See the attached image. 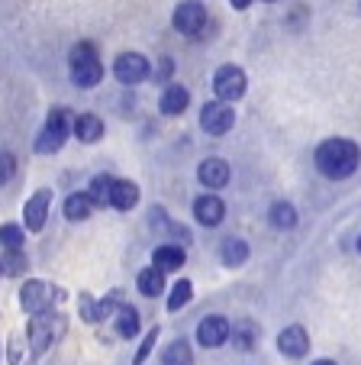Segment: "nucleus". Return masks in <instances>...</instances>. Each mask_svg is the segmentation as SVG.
<instances>
[{
  "label": "nucleus",
  "instance_id": "f257e3e1",
  "mask_svg": "<svg viewBox=\"0 0 361 365\" xmlns=\"http://www.w3.org/2000/svg\"><path fill=\"white\" fill-rule=\"evenodd\" d=\"M358 162H361V152L352 139H326L316 149V168L326 178H348V175H355Z\"/></svg>",
  "mask_w": 361,
  "mask_h": 365
},
{
  "label": "nucleus",
  "instance_id": "f03ea898",
  "mask_svg": "<svg viewBox=\"0 0 361 365\" xmlns=\"http://www.w3.org/2000/svg\"><path fill=\"white\" fill-rule=\"evenodd\" d=\"M68 71H71V81H75L78 88H97V84H100L103 65H100V58H97L90 42H81V46L71 48Z\"/></svg>",
  "mask_w": 361,
  "mask_h": 365
},
{
  "label": "nucleus",
  "instance_id": "7ed1b4c3",
  "mask_svg": "<svg viewBox=\"0 0 361 365\" xmlns=\"http://www.w3.org/2000/svg\"><path fill=\"white\" fill-rule=\"evenodd\" d=\"M71 123H75V120H68L65 107H55V110L48 113L46 126H42L39 139H36V152H39V155H52V152H58L65 145V139H68Z\"/></svg>",
  "mask_w": 361,
  "mask_h": 365
},
{
  "label": "nucleus",
  "instance_id": "20e7f679",
  "mask_svg": "<svg viewBox=\"0 0 361 365\" xmlns=\"http://www.w3.org/2000/svg\"><path fill=\"white\" fill-rule=\"evenodd\" d=\"M213 91H216V97L223 103L239 101V97L246 94V71L239 68V65H223V68H216V75H213Z\"/></svg>",
  "mask_w": 361,
  "mask_h": 365
},
{
  "label": "nucleus",
  "instance_id": "39448f33",
  "mask_svg": "<svg viewBox=\"0 0 361 365\" xmlns=\"http://www.w3.org/2000/svg\"><path fill=\"white\" fill-rule=\"evenodd\" d=\"M171 23H174L177 33H184V36H200L206 26V10L200 0H184V4H177L174 7V16H171Z\"/></svg>",
  "mask_w": 361,
  "mask_h": 365
},
{
  "label": "nucleus",
  "instance_id": "423d86ee",
  "mask_svg": "<svg viewBox=\"0 0 361 365\" xmlns=\"http://www.w3.org/2000/svg\"><path fill=\"white\" fill-rule=\"evenodd\" d=\"M232 123H236V113H232L229 103H223V101L204 103V110H200V126H204L210 136H223V133H229Z\"/></svg>",
  "mask_w": 361,
  "mask_h": 365
},
{
  "label": "nucleus",
  "instance_id": "0eeeda50",
  "mask_svg": "<svg viewBox=\"0 0 361 365\" xmlns=\"http://www.w3.org/2000/svg\"><path fill=\"white\" fill-rule=\"evenodd\" d=\"M113 75L120 84H139L149 78V58L139 56V52H123V56L113 62Z\"/></svg>",
  "mask_w": 361,
  "mask_h": 365
},
{
  "label": "nucleus",
  "instance_id": "6e6552de",
  "mask_svg": "<svg viewBox=\"0 0 361 365\" xmlns=\"http://www.w3.org/2000/svg\"><path fill=\"white\" fill-rule=\"evenodd\" d=\"M229 336H232V327H229V320L219 317V314L204 317L200 327H197V343L204 346V349H219Z\"/></svg>",
  "mask_w": 361,
  "mask_h": 365
},
{
  "label": "nucleus",
  "instance_id": "1a4fd4ad",
  "mask_svg": "<svg viewBox=\"0 0 361 365\" xmlns=\"http://www.w3.org/2000/svg\"><path fill=\"white\" fill-rule=\"evenodd\" d=\"M48 207H52V191H48V187H39V191L26 200V207H23V220H26L29 233H39V230L46 227Z\"/></svg>",
  "mask_w": 361,
  "mask_h": 365
},
{
  "label": "nucleus",
  "instance_id": "9d476101",
  "mask_svg": "<svg viewBox=\"0 0 361 365\" xmlns=\"http://www.w3.org/2000/svg\"><path fill=\"white\" fill-rule=\"evenodd\" d=\"M20 304H23V310H29V314H46L48 310V304H52V288H48L46 282H26L23 284V291H20Z\"/></svg>",
  "mask_w": 361,
  "mask_h": 365
},
{
  "label": "nucleus",
  "instance_id": "9b49d317",
  "mask_svg": "<svg viewBox=\"0 0 361 365\" xmlns=\"http://www.w3.org/2000/svg\"><path fill=\"white\" fill-rule=\"evenodd\" d=\"M278 349L291 359H303L310 352V336L303 327H284L278 336Z\"/></svg>",
  "mask_w": 361,
  "mask_h": 365
},
{
  "label": "nucleus",
  "instance_id": "f8f14e48",
  "mask_svg": "<svg viewBox=\"0 0 361 365\" xmlns=\"http://www.w3.org/2000/svg\"><path fill=\"white\" fill-rule=\"evenodd\" d=\"M194 217H197V223H204V227H219L226 217V204L216 194H204V197L194 200Z\"/></svg>",
  "mask_w": 361,
  "mask_h": 365
},
{
  "label": "nucleus",
  "instance_id": "ddd939ff",
  "mask_svg": "<svg viewBox=\"0 0 361 365\" xmlns=\"http://www.w3.org/2000/svg\"><path fill=\"white\" fill-rule=\"evenodd\" d=\"M187 103H191V91H187L184 84H168V88L162 91L158 110H162L164 117H177V113L187 110Z\"/></svg>",
  "mask_w": 361,
  "mask_h": 365
},
{
  "label": "nucleus",
  "instance_id": "4468645a",
  "mask_svg": "<svg viewBox=\"0 0 361 365\" xmlns=\"http://www.w3.org/2000/svg\"><path fill=\"white\" fill-rule=\"evenodd\" d=\"M197 178H200V185L204 187H226L229 185V165H226L223 159H204L200 162V168H197Z\"/></svg>",
  "mask_w": 361,
  "mask_h": 365
},
{
  "label": "nucleus",
  "instance_id": "2eb2a0df",
  "mask_svg": "<svg viewBox=\"0 0 361 365\" xmlns=\"http://www.w3.org/2000/svg\"><path fill=\"white\" fill-rule=\"evenodd\" d=\"M71 133H75L81 143H97V139H103V120L94 117V113H81V117H75V123H71Z\"/></svg>",
  "mask_w": 361,
  "mask_h": 365
},
{
  "label": "nucleus",
  "instance_id": "dca6fc26",
  "mask_svg": "<svg viewBox=\"0 0 361 365\" xmlns=\"http://www.w3.org/2000/svg\"><path fill=\"white\" fill-rule=\"evenodd\" d=\"M136 204H139V185H132V181H113L110 207H116V210H132Z\"/></svg>",
  "mask_w": 361,
  "mask_h": 365
},
{
  "label": "nucleus",
  "instance_id": "f3484780",
  "mask_svg": "<svg viewBox=\"0 0 361 365\" xmlns=\"http://www.w3.org/2000/svg\"><path fill=\"white\" fill-rule=\"evenodd\" d=\"M184 249L181 246H158L155 255H152V262H155L158 272H177L181 265H184Z\"/></svg>",
  "mask_w": 361,
  "mask_h": 365
},
{
  "label": "nucleus",
  "instance_id": "a211bd4d",
  "mask_svg": "<svg viewBox=\"0 0 361 365\" xmlns=\"http://www.w3.org/2000/svg\"><path fill=\"white\" fill-rule=\"evenodd\" d=\"M29 343H33L36 356H39V352H46V346L52 343V317H46V314L33 317V324H29Z\"/></svg>",
  "mask_w": 361,
  "mask_h": 365
},
{
  "label": "nucleus",
  "instance_id": "6ab92c4d",
  "mask_svg": "<svg viewBox=\"0 0 361 365\" xmlns=\"http://www.w3.org/2000/svg\"><path fill=\"white\" fill-rule=\"evenodd\" d=\"M90 210H94L90 194H68V200H65V220H71V223L88 220Z\"/></svg>",
  "mask_w": 361,
  "mask_h": 365
},
{
  "label": "nucleus",
  "instance_id": "aec40b11",
  "mask_svg": "<svg viewBox=\"0 0 361 365\" xmlns=\"http://www.w3.org/2000/svg\"><path fill=\"white\" fill-rule=\"evenodd\" d=\"M136 284H139V294H145V297H158V294L164 291V272H158L155 265H152V269L139 272Z\"/></svg>",
  "mask_w": 361,
  "mask_h": 365
},
{
  "label": "nucleus",
  "instance_id": "412c9836",
  "mask_svg": "<svg viewBox=\"0 0 361 365\" xmlns=\"http://www.w3.org/2000/svg\"><path fill=\"white\" fill-rule=\"evenodd\" d=\"M162 362L164 365H191L194 352H191V346H187V339H174V343H168V349L162 352Z\"/></svg>",
  "mask_w": 361,
  "mask_h": 365
},
{
  "label": "nucleus",
  "instance_id": "4be33fe9",
  "mask_svg": "<svg viewBox=\"0 0 361 365\" xmlns=\"http://www.w3.org/2000/svg\"><path fill=\"white\" fill-rule=\"evenodd\" d=\"M116 333L123 339H132L139 333V314L136 307H120L116 310Z\"/></svg>",
  "mask_w": 361,
  "mask_h": 365
},
{
  "label": "nucleus",
  "instance_id": "5701e85b",
  "mask_svg": "<svg viewBox=\"0 0 361 365\" xmlns=\"http://www.w3.org/2000/svg\"><path fill=\"white\" fill-rule=\"evenodd\" d=\"M271 227H278V230H293L297 227V210H293V204L278 200V204L271 207Z\"/></svg>",
  "mask_w": 361,
  "mask_h": 365
},
{
  "label": "nucleus",
  "instance_id": "b1692460",
  "mask_svg": "<svg viewBox=\"0 0 361 365\" xmlns=\"http://www.w3.org/2000/svg\"><path fill=\"white\" fill-rule=\"evenodd\" d=\"M248 259V246L242 240H236V236H229V240L223 242V262L229 265V269H236V265H242Z\"/></svg>",
  "mask_w": 361,
  "mask_h": 365
},
{
  "label": "nucleus",
  "instance_id": "393cba45",
  "mask_svg": "<svg viewBox=\"0 0 361 365\" xmlns=\"http://www.w3.org/2000/svg\"><path fill=\"white\" fill-rule=\"evenodd\" d=\"M113 181L110 175H97L94 181H90V200H94V207H107L110 204V191H113Z\"/></svg>",
  "mask_w": 361,
  "mask_h": 365
},
{
  "label": "nucleus",
  "instance_id": "a878e982",
  "mask_svg": "<svg viewBox=\"0 0 361 365\" xmlns=\"http://www.w3.org/2000/svg\"><path fill=\"white\" fill-rule=\"evenodd\" d=\"M23 240H26L23 227H16V223H4V227H0V246L7 249V252H20Z\"/></svg>",
  "mask_w": 361,
  "mask_h": 365
},
{
  "label": "nucleus",
  "instance_id": "bb28decb",
  "mask_svg": "<svg viewBox=\"0 0 361 365\" xmlns=\"http://www.w3.org/2000/svg\"><path fill=\"white\" fill-rule=\"evenodd\" d=\"M194 297V284L187 282V278H181V282L171 288V297H168V310H181L187 301Z\"/></svg>",
  "mask_w": 361,
  "mask_h": 365
},
{
  "label": "nucleus",
  "instance_id": "cd10ccee",
  "mask_svg": "<svg viewBox=\"0 0 361 365\" xmlns=\"http://www.w3.org/2000/svg\"><path fill=\"white\" fill-rule=\"evenodd\" d=\"M0 265H4V272H7V275H23V269H26V255H23V252H7Z\"/></svg>",
  "mask_w": 361,
  "mask_h": 365
},
{
  "label": "nucleus",
  "instance_id": "c85d7f7f",
  "mask_svg": "<svg viewBox=\"0 0 361 365\" xmlns=\"http://www.w3.org/2000/svg\"><path fill=\"white\" fill-rule=\"evenodd\" d=\"M155 343H158V327H152L149 330V336L142 339V346H139V352H136V362L132 365H145V359H149V352L155 349Z\"/></svg>",
  "mask_w": 361,
  "mask_h": 365
},
{
  "label": "nucleus",
  "instance_id": "c756f323",
  "mask_svg": "<svg viewBox=\"0 0 361 365\" xmlns=\"http://www.w3.org/2000/svg\"><path fill=\"white\" fill-rule=\"evenodd\" d=\"M232 336H236L239 349H252V343H255V327H252V324H242L239 330H232Z\"/></svg>",
  "mask_w": 361,
  "mask_h": 365
},
{
  "label": "nucleus",
  "instance_id": "7c9ffc66",
  "mask_svg": "<svg viewBox=\"0 0 361 365\" xmlns=\"http://www.w3.org/2000/svg\"><path fill=\"white\" fill-rule=\"evenodd\" d=\"M14 172H16L14 155H10V152H0V185H7V181L14 178Z\"/></svg>",
  "mask_w": 361,
  "mask_h": 365
},
{
  "label": "nucleus",
  "instance_id": "2f4dec72",
  "mask_svg": "<svg viewBox=\"0 0 361 365\" xmlns=\"http://www.w3.org/2000/svg\"><path fill=\"white\" fill-rule=\"evenodd\" d=\"M229 4H232V7H236V10H246L248 4H252V0H229Z\"/></svg>",
  "mask_w": 361,
  "mask_h": 365
},
{
  "label": "nucleus",
  "instance_id": "473e14b6",
  "mask_svg": "<svg viewBox=\"0 0 361 365\" xmlns=\"http://www.w3.org/2000/svg\"><path fill=\"white\" fill-rule=\"evenodd\" d=\"M313 365H335L333 359H320V362H313Z\"/></svg>",
  "mask_w": 361,
  "mask_h": 365
},
{
  "label": "nucleus",
  "instance_id": "72a5a7b5",
  "mask_svg": "<svg viewBox=\"0 0 361 365\" xmlns=\"http://www.w3.org/2000/svg\"><path fill=\"white\" fill-rule=\"evenodd\" d=\"M358 252H361V236H358Z\"/></svg>",
  "mask_w": 361,
  "mask_h": 365
},
{
  "label": "nucleus",
  "instance_id": "f704fd0d",
  "mask_svg": "<svg viewBox=\"0 0 361 365\" xmlns=\"http://www.w3.org/2000/svg\"><path fill=\"white\" fill-rule=\"evenodd\" d=\"M0 275H4V265H0Z\"/></svg>",
  "mask_w": 361,
  "mask_h": 365
}]
</instances>
